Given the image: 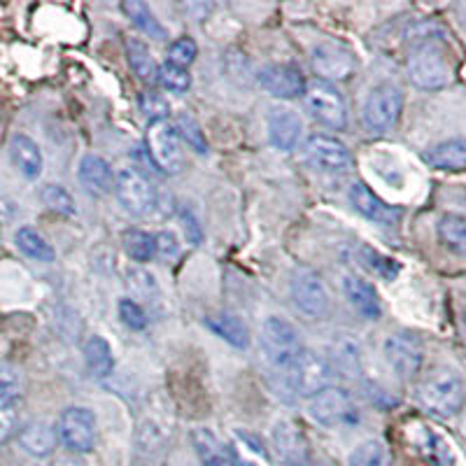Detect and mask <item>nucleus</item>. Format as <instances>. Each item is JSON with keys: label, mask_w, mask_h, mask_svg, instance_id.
<instances>
[{"label": "nucleus", "mask_w": 466, "mask_h": 466, "mask_svg": "<svg viewBox=\"0 0 466 466\" xmlns=\"http://www.w3.org/2000/svg\"><path fill=\"white\" fill-rule=\"evenodd\" d=\"M385 360L401 380H413L422 369L424 345L410 331H399L385 340Z\"/></svg>", "instance_id": "1a4fd4ad"}, {"label": "nucleus", "mask_w": 466, "mask_h": 466, "mask_svg": "<svg viewBox=\"0 0 466 466\" xmlns=\"http://www.w3.org/2000/svg\"><path fill=\"white\" fill-rule=\"evenodd\" d=\"M303 98H306V107L315 122L334 128V131H343L348 127V107H345L343 96L339 94L334 85L322 80L310 82L306 86Z\"/></svg>", "instance_id": "20e7f679"}, {"label": "nucleus", "mask_w": 466, "mask_h": 466, "mask_svg": "<svg viewBox=\"0 0 466 466\" xmlns=\"http://www.w3.org/2000/svg\"><path fill=\"white\" fill-rule=\"evenodd\" d=\"M350 466H392V452L382 441H364L350 455Z\"/></svg>", "instance_id": "7c9ffc66"}, {"label": "nucleus", "mask_w": 466, "mask_h": 466, "mask_svg": "<svg viewBox=\"0 0 466 466\" xmlns=\"http://www.w3.org/2000/svg\"><path fill=\"white\" fill-rule=\"evenodd\" d=\"M315 75H319V80H348L350 75L355 73V56L348 47L339 43H322L313 49L310 56Z\"/></svg>", "instance_id": "4468645a"}, {"label": "nucleus", "mask_w": 466, "mask_h": 466, "mask_svg": "<svg viewBox=\"0 0 466 466\" xmlns=\"http://www.w3.org/2000/svg\"><path fill=\"white\" fill-rule=\"evenodd\" d=\"M16 401L19 399L0 394V443H5L16 430Z\"/></svg>", "instance_id": "4c0bfd02"}, {"label": "nucleus", "mask_w": 466, "mask_h": 466, "mask_svg": "<svg viewBox=\"0 0 466 466\" xmlns=\"http://www.w3.org/2000/svg\"><path fill=\"white\" fill-rule=\"evenodd\" d=\"M264 350L270 364L276 366L278 371L285 373L306 352L297 327L282 318H268L264 322Z\"/></svg>", "instance_id": "7ed1b4c3"}, {"label": "nucleus", "mask_w": 466, "mask_h": 466, "mask_svg": "<svg viewBox=\"0 0 466 466\" xmlns=\"http://www.w3.org/2000/svg\"><path fill=\"white\" fill-rule=\"evenodd\" d=\"M124 47H127V58L133 73L145 82H157V77H159V66L154 61L147 45L140 37H127Z\"/></svg>", "instance_id": "bb28decb"}, {"label": "nucleus", "mask_w": 466, "mask_h": 466, "mask_svg": "<svg viewBox=\"0 0 466 466\" xmlns=\"http://www.w3.org/2000/svg\"><path fill=\"white\" fill-rule=\"evenodd\" d=\"M329 364L334 369V373H340L345 378H357L361 373V348L355 339L339 334L336 340L329 348Z\"/></svg>", "instance_id": "4be33fe9"}, {"label": "nucleus", "mask_w": 466, "mask_h": 466, "mask_svg": "<svg viewBox=\"0 0 466 466\" xmlns=\"http://www.w3.org/2000/svg\"><path fill=\"white\" fill-rule=\"evenodd\" d=\"M119 318H122V322L128 329H136V331L147 327V315H145L143 306L138 301H133V299H122L119 301Z\"/></svg>", "instance_id": "58836bf2"}, {"label": "nucleus", "mask_w": 466, "mask_h": 466, "mask_svg": "<svg viewBox=\"0 0 466 466\" xmlns=\"http://www.w3.org/2000/svg\"><path fill=\"white\" fill-rule=\"evenodd\" d=\"M85 360L89 371L96 378H107L115 371V357H112V348L103 336H91L85 345Z\"/></svg>", "instance_id": "cd10ccee"}, {"label": "nucleus", "mask_w": 466, "mask_h": 466, "mask_svg": "<svg viewBox=\"0 0 466 466\" xmlns=\"http://www.w3.org/2000/svg\"><path fill=\"white\" fill-rule=\"evenodd\" d=\"M40 198H43L45 206H47L52 212H56V215H66V218L75 215V201L64 187L47 185L43 191H40Z\"/></svg>", "instance_id": "c9c22d12"}, {"label": "nucleus", "mask_w": 466, "mask_h": 466, "mask_svg": "<svg viewBox=\"0 0 466 466\" xmlns=\"http://www.w3.org/2000/svg\"><path fill=\"white\" fill-rule=\"evenodd\" d=\"M175 131H177V136H180L182 140H185L187 145H189L194 152L198 154H206L208 152V140H206V133L201 131V127L197 124V119L189 115H177L175 116V122H173Z\"/></svg>", "instance_id": "72a5a7b5"}, {"label": "nucleus", "mask_w": 466, "mask_h": 466, "mask_svg": "<svg viewBox=\"0 0 466 466\" xmlns=\"http://www.w3.org/2000/svg\"><path fill=\"white\" fill-rule=\"evenodd\" d=\"M128 287L131 289H136V294L143 299H147V301H154V294H157V282H154V278L149 276L147 270L143 268H131L128 270Z\"/></svg>", "instance_id": "ea45409f"}, {"label": "nucleus", "mask_w": 466, "mask_h": 466, "mask_svg": "<svg viewBox=\"0 0 466 466\" xmlns=\"http://www.w3.org/2000/svg\"><path fill=\"white\" fill-rule=\"evenodd\" d=\"M418 401L424 410L439 418H452L466 401L461 378L451 369H436L418 387Z\"/></svg>", "instance_id": "f257e3e1"}, {"label": "nucleus", "mask_w": 466, "mask_h": 466, "mask_svg": "<svg viewBox=\"0 0 466 466\" xmlns=\"http://www.w3.org/2000/svg\"><path fill=\"white\" fill-rule=\"evenodd\" d=\"M54 466H86L80 457H61V460L54 461Z\"/></svg>", "instance_id": "49530a36"}, {"label": "nucleus", "mask_w": 466, "mask_h": 466, "mask_svg": "<svg viewBox=\"0 0 466 466\" xmlns=\"http://www.w3.org/2000/svg\"><path fill=\"white\" fill-rule=\"evenodd\" d=\"M77 177H80L82 187L94 197H106L115 189V173H112L110 164L101 157H96V154H86L85 159L80 161Z\"/></svg>", "instance_id": "aec40b11"}, {"label": "nucleus", "mask_w": 466, "mask_h": 466, "mask_svg": "<svg viewBox=\"0 0 466 466\" xmlns=\"http://www.w3.org/2000/svg\"><path fill=\"white\" fill-rule=\"evenodd\" d=\"M408 75L410 82L420 89H441L451 82V64L445 58L443 49L436 43H418L408 56Z\"/></svg>", "instance_id": "f03ea898"}, {"label": "nucleus", "mask_w": 466, "mask_h": 466, "mask_svg": "<svg viewBox=\"0 0 466 466\" xmlns=\"http://www.w3.org/2000/svg\"><path fill=\"white\" fill-rule=\"evenodd\" d=\"M306 157L315 168L324 170V173H343L352 164L350 149L340 143L334 136H310L306 143Z\"/></svg>", "instance_id": "ddd939ff"}, {"label": "nucleus", "mask_w": 466, "mask_h": 466, "mask_svg": "<svg viewBox=\"0 0 466 466\" xmlns=\"http://www.w3.org/2000/svg\"><path fill=\"white\" fill-rule=\"evenodd\" d=\"M460 15H461V19H464V24H466V3H461V5H460Z\"/></svg>", "instance_id": "de8ad7c7"}, {"label": "nucleus", "mask_w": 466, "mask_h": 466, "mask_svg": "<svg viewBox=\"0 0 466 466\" xmlns=\"http://www.w3.org/2000/svg\"><path fill=\"white\" fill-rule=\"evenodd\" d=\"M403 110V94L394 85H378L369 94L364 106V122L366 127L376 133H385L397 127L399 116Z\"/></svg>", "instance_id": "0eeeda50"}, {"label": "nucleus", "mask_w": 466, "mask_h": 466, "mask_svg": "<svg viewBox=\"0 0 466 466\" xmlns=\"http://www.w3.org/2000/svg\"><path fill=\"white\" fill-rule=\"evenodd\" d=\"M197 54H198L197 43H194L191 37H180V40H175V43L168 47V64L187 68L189 64H194Z\"/></svg>", "instance_id": "e433bc0d"}, {"label": "nucleus", "mask_w": 466, "mask_h": 466, "mask_svg": "<svg viewBox=\"0 0 466 466\" xmlns=\"http://www.w3.org/2000/svg\"><path fill=\"white\" fill-rule=\"evenodd\" d=\"M157 82L164 89L173 91V94H185L191 86V75L187 73V68H180V66L166 61L164 66H159V77H157Z\"/></svg>", "instance_id": "f704fd0d"}, {"label": "nucleus", "mask_w": 466, "mask_h": 466, "mask_svg": "<svg viewBox=\"0 0 466 466\" xmlns=\"http://www.w3.org/2000/svg\"><path fill=\"white\" fill-rule=\"evenodd\" d=\"M287 382H289L291 392L303 394V397H313L324 387H331V378H334V369L327 360H322L319 355L306 350L301 360L291 366L289 371L285 373Z\"/></svg>", "instance_id": "6e6552de"}, {"label": "nucleus", "mask_w": 466, "mask_h": 466, "mask_svg": "<svg viewBox=\"0 0 466 466\" xmlns=\"http://www.w3.org/2000/svg\"><path fill=\"white\" fill-rule=\"evenodd\" d=\"M208 327L215 331L222 340H227L233 348H248L249 345V331L243 324V319L228 313H215L206 319Z\"/></svg>", "instance_id": "a878e982"}, {"label": "nucleus", "mask_w": 466, "mask_h": 466, "mask_svg": "<svg viewBox=\"0 0 466 466\" xmlns=\"http://www.w3.org/2000/svg\"><path fill=\"white\" fill-rule=\"evenodd\" d=\"M124 15L136 24V28H140L147 35H154L157 40H164L166 37V28L161 26L159 19L154 16V12L149 10V5H145L143 0H127L122 5Z\"/></svg>", "instance_id": "c756f323"}, {"label": "nucleus", "mask_w": 466, "mask_h": 466, "mask_svg": "<svg viewBox=\"0 0 466 466\" xmlns=\"http://www.w3.org/2000/svg\"><path fill=\"white\" fill-rule=\"evenodd\" d=\"M308 413L315 422L324 427H339V424L355 422L357 410L352 397L340 387H324L318 394L308 399Z\"/></svg>", "instance_id": "39448f33"}, {"label": "nucleus", "mask_w": 466, "mask_h": 466, "mask_svg": "<svg viewBox=\"0 0 466 466\" xmlns=\"http://www.w3.org/2000/svg\"><path fill=\"white\" fill-rule=\"evenodd\" d=\"M115 191L119 203L131 215H147L154 208V201H157L152 182L136 168H124L116 173Z\"/></svg>", "instance_id": "f8f14e48"}, {"label": "nucleus", "mask_w": 466, "mask_h": 466, "mask_svg": "<svg viewBox=\"0 0 466 466\" xmlns=\"http://www.w3.org/2000/svg\"><path fill=\"white\" fill-rule=\"evenodd\" d=\"M439 238L445 248H451L452 252L466 255V222L455 218V215H445L439 222Z\"/></svg>", "instance_id": "473e14b6"}, {"label": "nucleus", "mask_w": 466, "mask_h": 466, "mask_svg": "<svg viewBox=\"0 0 466 466\" xmlns=\"http://www.w3.org/2000/svg\"><path fill=\"white\" fill-rule=\"evenodd\" d=\"M124 249L133 261H149L157 255V243H154V236H149L147 231H140V228H128L122 236Z\"/></svg>", "instance_id": "2f4dec72"}, {"label": "nucleus", "mask_w": 466, "mask_h": 466, "mask_svg": "<svg viewBox=\"0 0 466 466\" xmlns=\"http://www.w3.org/2000/svg\"><path fill=\"white\" fill-rule=\"evenodd\" d=\"M140 107H143L145 115L152 119V124L166 122V116H168V103H166L161 96L149 94V91H145V94L140 96Z\"/></svg>", "instance_id": "a19ab883"}, {"label": "nucleus", "mask_w": 466, "mask_h": 466, "mask_svg": "<svg viewBox=\"0 0 466 466\" xmlns=\"http://www.w3.org/2000/svg\"><path fill=\"white\" fill-rule=\"evenodd\" d=\"M58 441L70 452H89L96 443V418L89 408H68L56 422Z\"/></svg>", "instance_id": "9b49d317"}, {"label": "nucleus", "mask_w": 466, "mask_h": 466, "mask_svg": "<svg viewBox=\"0 0 466 466\" xmlns=\"http://www.w3.org/2000/svg\"><path fill=\"white\" fill-rule=\"evenodd\" d=\"M191 443H194V451L203 466H240L238 457L233 455L231 448L206 427L191 431Z\"/></svg>", "instance_id": "6ab92c4d"}, {"label": "nucleus", "mask_w": 466, "mask_h": 466, "mask_svg": "<svg viewBox=\"0 0 466 466\" xmlns=\"http://www.w3.org/2000/svg\"><path fill=\"white\" fill-rule=\"evenodd\" d=\"M10 157L16 170L24 177H28V180H33V177L43 173V154H40V147L35 145V140H31L24 133H19V136H15L10 140Z\"/></svg>", "instance_id": "5701e85b"}, {"label": "nucleus", "mask_w": 466, "mask_h": 466, "mask_svg": "<svg viewBox=\"0 0 466 466\" xmlns=\"http://www.w3.org/2000/svg\"><path fill=\"white\" fill-rule=\"evenodd\" d=\"M0 394L3 397L19 399V376L7 364H0Z\"/></svg>", "instance_id": "37998d69"}, {"label": "nucleus", "mask_w": 466, "mask_h": 466, "mask_svg": "<svg viewBox=\"0 0 466 466\" xmlns=\"http://www.w3.org/2000/svg\"><path fill=\"white\" fill-rule=\"evenodd\" d=\"M147 149L149 157H152V164L164 170V173H180L182 166H185L180 136H177V131H175L168 119L149 124Z\"/></svg>", "instance_id": "9d476101"}, {"label": "nucleus", "mask_w": 466, "mask_h": 466, "mask_svg": "<svg viewBox=\"0 0 466 466\" xmlns=\"http://www.w3.org/2000/svg\"><path fill=\"white\" fill-rule=\"evenodd\" d=\"M350 203L355 206V210L360 215H364L366 219L371 222L385 224V227H392L401 219V210L394 206H387L382 198H378L364 182H355L350 187Z\"/></svg>", "instance_id": "f3484780"}, {"label": "nucleus", "mask_w": 466, "mask_h": 466, "mask_svg": "<svg viewBox=\"0 0 466 466\" xmlns=\"http://www.w3.org/2000/svg\"><path fill=\"white\" fill-rule=\"evenodd\" d=\"M58 434L47 422H31L19 431V443L33 457H47L56 448Z\"/></svg>", "instance_id": "b1692460"}, {"label": "nucleus", "mask_w": 466, "mask_h": 466, "mask_svg": "<svg viewBox=\"0 0 466 466\" xmlns=\"http://www.w3.org/2000/svg\"><path fill=\"white\" fill-rule=\"evenodd\" d=\"M259 85L276 98H297V96L306 94V80H303L301 70L294 66L273 64L266 66L259 73Z\"/></svg>", "instance_id": "dca6fc26"}, {"label": "nucleus", "mask_w": 466, "mask_h": 466, "mask_svg": "<svg viewBox=\"0 0 466 466\" xmlns=\"http://www.w3.org/2000/svg\"><path fill=\"white\" fill-rule=\"evenodd\" d=\"M154 243H157V255L164 261H175L182 255L180 243H177V238H175L170 231L157 233V236H154Z\"/></svg>", "instance_id": "79ce46f5"}, {"label": "nucleus", "mask_w": 466, "mask_h": 466, "mask_svg": "<svg viewBox=\"0 0 466 466\" xmlns=\"http://www.w3.org/2000/svg\"><path fill=\"white\" fill-rule=\"evenodd\" d=\"M424 161L431 168L439 170H460L466 166V138H451L431 147L424 154Z\"/></svg>", "instance_id": "393cba45"}, {"label": "nucleus", "mask_w": 466, "mask_h": 466, "mask_svg": "<svg viewBox=\"0 0 466 466\" xmlns=\"http://www.w3.org/2000/svg\"><path fill=\"white\" fill-rule=\"evenodd\" d=\"M289 291L291 299H294V306L301 313L310 315V318H319V315L327 313V287H324L322 276L315 268H310V266H299V268H294L289 280Z\"/></svg>", "instance_id": "423d86ee"}, {"label": "nucleus", "mask_w": 466, "mask_h": 466, "mask_svg": "<svg viewBox=\"0 0 466 466\" xmlns=\"http://www.w3.org/2000/svg\"><path fill=\"white\" fill-rule=\"evenodd\" d=\"M270 445L287 466H308V441L297 424L280 420L270 431Z\"/></svg>", "instance_id": "2eb2a0df"}, {"label": "nucleus", "mask_w": 466, "mask_h": 466, "mask_svg": "<svg viewBox=\"0 0 466 466\" xmlns=\"http://www.w3.org/2000/svg\"><path fill=\"white\" fill-rule=\"evenodd\" d=\"M180 222H182V228H185L187 238H189L191 245H198L203 240V233H201V227H198L197 218L191 215L187 208H182L180 210Z\"/></svg>", "instance_id": "c03bdc74"}, {"label": "nucleus", "mask_w": 466, "mask_h": 466, "mask_svg": "<svg viewBox=\"0 0 466 466\" xmlns=\"http://www.w3.org/2000/svg\"><path fill=\"white\" fill-rule=\"evenodd\" d=\"M369 255H371L373 268H376L382 278H387V280H392L399 270H401V266H399L394 259H387V257L378 255V252H369Z\"/></svg>", "instance_id": "a18cd8bd"}, {"label": "nucleus", "mask_w": 466, "mask_h": 466, "mask_svg": "<svg viewBox=\"0 0 466 466\" xmlns=\"http://www.w3.org/2000/svg\"><path fill=\"white\" fill-rule=\"evenodd\" d=\"M16 248L22 249L24 255L28 257V259L33 261H43V264H52L54 261V248L47 243V240L40 236L37 231H33V228L24 227L16 231Z\"/></svg>", "instance_id": "c85d7f7f"}, {"label": "nucleus", "mask_w": 466, "mask_h": 466, "mask_svg": "<svg viewBox=\"0 0 466 466\" xmlns=\"http://www.w3.org/2000/svg\"><path fill=\"white\" fill-rule=\"evenodd\" d=\"M301 116L289 107H273L268 112V136L270 143L282 152H291L301 140Z\"/></svg>", "instance_id": "a211bd4d"}, {"label": "nucleus", "mask_w": 466, "mask_h": 466, "mask_svg": "<svg viewBox=\"0 0 466 466\" xmlns=\"http://www.w3.org/2000/svg\"><path fill=\"white\" fill-rule=\"evenodd\" d=\"M343 291L350 306L355 308L357 313L366 319H378L382 313L380 297H378L376 287L369 285L366 280L357 276H345L343 278Z\"/></svg>", "instance_id": "412c9836"}]
</instances>
